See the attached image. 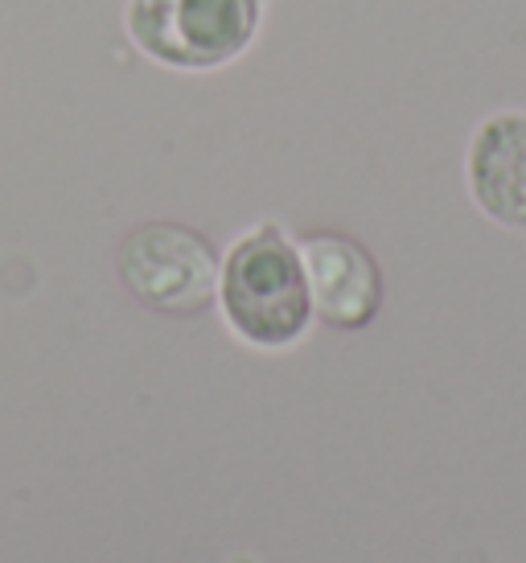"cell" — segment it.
<instances>
[{
    "instance_id": "3957f363",
    "label": "cell",
    "mask_w": 526,
    "mask_h": 563,
    "mask_svg": "<svg viewBox=\"0 0 526 563\" xmlns=\"http://www.w3.org/2000/svg\"><path fill=\"white\" fill-rule=\"evenodd\" d=\"M218 251L182 222H140L116 251V272L132 297L165 317H198L218 297Z\"/></svg>"
},
{
    "instance_id": "6da1fadb",
    "label": "cell",
    "mask_w": 526,
    "mask_h": 563,
    "mask_svg": "<svg viewBox=\"0 0 526 563\" xmlns=\"http://www.w3.org/2000/svg\"><path fill=\"white\" fill-rule=\"evenodd\" d=\"M218 300L227 329L255 350H288L313 325L300 251L276 222H260L234 239L218 267Z\"/></svg>"
},
{
    "instance_id": "7a4b0ae2",
    "label": "cell",
    "mask_w": 526,
    "mask_h": 563,
    "mask_svg": "<svg viewBox=\"0 0 526 563\" xmlns=\"http://www.w3.org/2000/svg\"><path fill=\"white\" fill-rule=\"evenodd\" d=\"M263 25V0H128L124 30L149 63L206 75L239 63Z\"/></svg>"
},
{
    "instance_id": "5b68a950",
    "label": "cell",
    "mask_w": 526,
    "mask_h": 563,
    "mask_svg": "<svg viewBox=\"0 0 526 563\" xmlns=\"http://www.w3.org/2000/svg\"><path fill=\"white\" fill-rule=\"evenodd\" d=\"M464 186L481 214L526 235V111H490L464 144Z\"/></svg>"
},
{
    "instance_id": "277c9868",
    "label": "cell",
    "mask_w": 526,
    "mask_h": 563,
    "mask_svg": "<svg viewBox=\"0 0 526 563\" xmlns=\"http://www.w3.org/2000/svg\"><path fill=\"white\" fill-rule=\"evenodd\" d=\"M305 280H309L313 317L329 329H366L383 309V272L358 239L341 231H313L296 243Z\"/></svg>"
}]
</instances>
